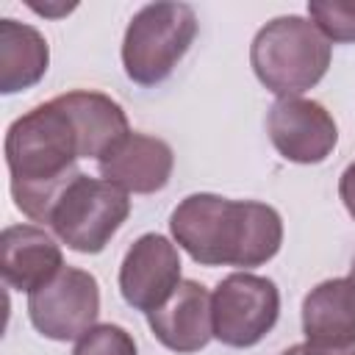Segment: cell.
<instances>
[{
    "label": "cell",
    "instance_id": "7c38bea8",
    "mask_svg": "<svg viewBox=\"0 0 355 355\" xmlns=\"http://www.w3.org/2000/svg\"><path fill=\"white\" fill-rule=\"evenodd\" d=\"M58 241L39 225H8L0 233V275L14 291H36L64 269Z\"/></svg>",
    "mask_w": 355,
    "mask_h": 355
},
{
    "label": "cell",
    "instance_id": "8992f818",
    "mask_svg": "<svg viewBox=\"0 0 355 355\" xmlns=\"http://www.w3.org/2000/svg\"><path fill=\"white\" fill-rule=\"evenodd\" d=\"M214 338L233 349L255 347L272 333L280 316V291L269 277L233 272L211 294Z\"/></svg>",
    "mask_w": 355,
    "mask_h": 355
},
{
    "label": "cell",
    "instance_id": "4fadbf2b",
    "mask_svg": "<svg viewBox=\"0 0 355 355\" xmlns=\"http://www.w3.org/2000/svg\"><path fill=\"white\" fill-rule=\"evenodd\" d=\"M64 111L72 119V128L78 133L80 158L100 161L116 141H122L130 133V122L116 100H111L103 92L75 89L55 97Z\"/></svg>",
    "mask_w": 355,
    "mask_h": 355
},
{
    "label": "cell",
    "instance_id": "ac0fdd59",
    "mask_svg": "<svg viewBox=\"0 0 355 355\" xmlns=\"http://www.w3.org/2000/svg\"><path fill=\"white\" fill-rule=\"evenodd\" d=\"M305 355H355V336L344 341H327V344L305 341Z\"/></svg>",
    "mask_w": 355,
    "mask_h": 355
},
{
    "label": "cell",
    "instance_id": "e0dca14e",
    "mask_svg": "<svg viewBox=\"0 0 355 355\" xmlns=\"http://www.w3.org/2000/svg\"><path fill=\"white\" fill-rule=\"evenodd\" d=\"M72 355H139L133 336L119 324H94L78 341Z\"/></svg>",
    "mask_w": 355,
    "mask_h": 355
},
{
    "label": "cell",
    "instance_id": "44dd1931",
    "mask_svg": "<svg viewBox=\"0 0 355 355\" xmlns=\"http://www.w3.org/2000/svg\"><path fill=\"white\" fill-rule=\"evenodd\" d=\"M347 277H349V283H352V288H355V258H352V266H349V275H347Z\"/></svg>",
    "mask_w": 355,
    "mask_h": 355
},
{
    "label": "cell",
    "instance_id": "8fae6325",
    "mask_svg": "<svg viewBox=\"0 0 355 355\" xmlns=\"http://www.w3.org/2000/svg\"><path fill=\"white\" fill-rule=\"evenodd\" d=\"M147 324L153 336L178 355H191L208 347L214 338V313L211 294L197 280H183L175 294L147 313Z\"/></svg>",
    "mask_w": 355,
    "mask_h": 355
},
{
    "label": "cell",
    "instance_id": "277c9868",
    "mask_svg": "<svg viewBox=\"0 0 355 355\" xmlns=\"http://www.w3.org/2000/svg\"><path fill=\"white\" fill-rule=\"evenodd\" d=\"M197 36V14L186 3H150L141 6L122 39L125 75L139 86L166 80Z\"/></svg>",
    "mask_w": 355,
    "mask_h": 355
},
{
    "label": "cell",
    "instance_id": "ffe728a7",
    "mask_svg": "<svg viewBox=\"0 0 355 355\" xmlns=\"http://www.w3.org/2000/svg\"><path fill=\"white\" fill-rule=\"evenodd\" d=\"M280 355H305V344H294V347H288V349H283Z\"/></svg>",
    "mask_w": 355,
    "mask_h": 355
},
{
    "label": "cell",
    "instance_id": "d6986e66",
    "mask_svg": "<svg viewBox=\"0 0 355 355\" xmlns=\"http://www.w3.org/2000/svg\"><path fill=\"white\" fill-rule=\"evenodd\" d=\"M338 194L344 200V208L355 219V161L341 172V178H338Z\"/></svg>",
    "mask_w": 355,
    "mask_h": 355
},
{
    "label": "cell",
    "instance_id": "5bb4252c",
    "mask_svg": "<svg viewBox=\"0 0 355 355\" xmlns=\"http://www.w3.org/2000/svg\"><path fill=\"white\" fill-rule=\"evenodd\" d=\"M50 64L47 39L25 22L0 19V92L17 94L36 86Z\"/></svg>",
    "mask_w": 355,
    "mask_h": 355
},
{
    "label": "cell",
    "instance_id": "9a60e30c",
    "mask_svg": "<svg viewBox=\"0 0 355 355\" xmlns=\"http://www.w3.org/2000/svg\"><path fill=\"white\" fill-rule=\"evenodd\" d=\"M302 333L311 344L344 341L355 336V288L349 277H330L302 300Z\"/></svg>",
    "mask_w": 355,
    "mask_h": 355
},
{
    "label": "cell",
    "instance_id": "7a4b0ae2",
    "mask_svg": "<svg viewBox=\"0 0 355 355\" xmlns=\"http://www.w3.org/2000/svg\"><path fill=\"white\" fill-rule=\"evenodd\" d=\"M80 147L69 114L53 97L17 116L6 130V166L14 205L47 225L67 183L80 175Z\"/></svg>",
    "mask_w": 355,
    "mask_h": 355
},
{
    "label": "cell",
    "instance_id": "5b68a950",
    "mask_svg": "<svg viewBox=\"0 0 355 355\" xmlns=\"http://www.w3.org/2000/svg\"><path fill=\"white\" fill-rule=\"evenodd\" d=\"M128 216V191L103 178H89L80 172L58 194L47 225L53 227L55 239L69 250L80 255H97L108 247V241L125 225Z\"/></svg>",
    "mask_w": 355,
    "mask_h": 355
},
{
    "label": "cell",
    "instance_id": "3957f363",
    "mask_svg": "<svg viewBox=\"0 0 355 355\" xmlns=\"http://www.w3.org/2000/svg\"><path fill=\"white\" fill-rule=\"evenodd\" d=\"M333 44L319 28L297 14L269 19L250 44V64L261 86L280 97L313 89L330 67Z\"/></svg>",
    "mask_w": 355,
    "mask_h": 355
},
{
    "label": "cell",
    "instance_id": "2e32d148",
    "mask_svg": "<svg viewBox=\"0 0 355 355\" xmlns=\"http://www.w3.org/2000/svg\"><path fill=\"white\" fill-rule=\"evenodd\" d=\"M308 17L327 42H355V0H311Z\"/></svg>",
    "mask_w": 355,
    "mask_h": 355
},
{
    "label": "cell",
    "instance_id": "6da1fadb",
    "mask_svg": "<svg viewBox=\"0 0 355 355\" xmlns=\"http://www.w3.org/2000/svg\"><path fill=\"white\" fill-rule=\"evenodd\" d=\"M172 239L200 266H263L280 252L283 219L255 200H227L219 194H189L169 216Z\"/></svg>",
    "mask_w": 355,
    "mask_h": 355
},
{
    "label": "cell",
    "instance_id": "ba28073f",
    "mask_svg": "<svg viewBox=\"0 0 355 355\" xmlns=\"http://www.w3.org/2000/svg\"><path fill=\"white\" fill-rule=\"evenodd\" d=\"M266 133L275 150L291 164H322L338 144L333 114L308 97H280L266 114Z\"/></svg>",
    "mask_w": 355,
    "mask_h": 355
},
{
    "label": "cell",
    "instance_id": "30bf717a",
    "mask_svg": "<svg viewBox=\"0 0 355 355\" xmlns=\"http://www.w3.org/2000/svg\"><path fill=\"white\" fill-rule=\"evenodd\" d=\"M172 166H175L172 147L158 136L136 133V130H130L97 161L100 178L119 186L128 194L161 191L172 178Z\"/></svg>",
    "mask_w": 355,
    "mask_h": 355
},
{
    "label": "cell",
    "instance_id": "52a82bcc",
    "mask_svg": "<svg viewBox=\"0 0 355 355\" xmlns=\"http://www.w3.org/2000/svg\"><path fill=\"white\" fill-rule=\"evenodd\" d=\"M97 277L78 266H64L53 280L28 294L31 324L50 341H78L97 324Z\"/></svg>",
    "mask_w": 355,
    "mask_h": 355
},
{
    "label": "cell",
    "instance_id": "9c48e42d",
    "mask_svg": "<svg viewBox=\"0 0 355 355\" xmlns=\"http://www.w3.org/2000/svg\"><path fill=\"white\" fill-rule=\"evenodd\" d=\"M180 283L183 277L178 247L161 233L139 236L119 263L122 300L141 313H153L155 308H161Z\"/></svg>",
    "mask_w": 355,
    "mask_h": 355
}]
</instances>
